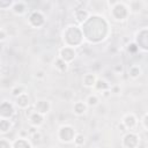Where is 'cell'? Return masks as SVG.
Returning <instances> with one entry per match:
<instances>
[{"label": "cell", "mask_w": 148, "mask_h": 148, "mask_svg": "<svg viewBox=\"0 0 148 148\" xmlns=\"http://www.w3.org/2000/svg\"><path fill=\"white\" fill-rule=\"evenodd\" d=\"M10 91H12V95H13L14 97H17V96L24 94V92H25V89H24L23 86H14V87H12Z\"/></svg>", "instance_id": "2e32d148"}, {"label": "cell", "mask_w": 148, "mask_h": 148, "mask_svg": "<svg viewBox=\"0 0 148 148\" xmlns=\"http://www.w3.org/2000/svg\"><path fill=\"white\" fill-rule=\"evenodd\" d=\"M110 87H111L110 83H108L105 80H101V79H97V81H96V83L94 86V88L97 89V90H99V91L108 90V89H110Z\"/></svg>", "instance_id": "5bb4252c"}, {"label": "cell", "mask_w": 148, "mask_h": 148, "mask_svg": "<svg viewBox=\"0 0 148 148\" xmlns=\"http://www.w3.org/2000/svg\"><path fill=\"white\" fill-rule=\"evenodd\" d=\"M147 117H148V113L146 112L145 114H143V117H142V120H141V123H142V126H143V130L145 131H147Z\"/></svg>", "instance_id": "44dd1931"}, {"label": "cell", "mask_w": 148, "mask_h": 148, "mask_svg": "<svg viewBox=\"0 0 148 148\" xmlns=\"http://www.w3.org/2000/svg\"><path fill=\"white\" fill-rule=\"evenodd\" d=\"M61 127L65 130V135L60 138V141L66 142V143H68V142H73L74 135H75V131L73 130V127L69 126V125H64V126H61Z\"/></svg>", "instance_id": "5b68a950"}, {"label": "cell", "mask_w": 148, "mask_h": 148, "mask_svg": "<svg viewBox=\"0 0 148 148\" xmlns=\"http://www.w3.org/2000/svg\"><path fill=\"white\" fill-rule=\"evenodd\" d=\"M12 121L9 120V119H0V133H2V134H6L7 132H9L10 131V128H12Z\"/></svg>", "instance_id": "7c38bea8"}, {"label": "cell", "mask_w": 148, "mask_h": 148, "mask_svg": "<svg viewBox=\"0 0 148 148\" xmlns=\"http://www.w3.org/2000/svg\"><path fill=\"white\" fill-rule=\"evenodd\" d=\"M99 94H101L102 97H105V98H108V97L111 96V91H110V89H108V90H103V91H101Z\"/></svg>", "instance_id": "d4e9b609"}, {"label": "cell", "mask_w": 148, "mask_h": 148, "mask_svg": "<svg viewBox=\"0 0 148 148\" xmlns=\"http://www.w3.org/2000/svg\"><path fill=\"white\" fill-rule=\"evenodd\" d=\"M15 104H16V106H18V109H23V110L28 109L30 106V99H29L28 94L24 92V94L17 96L15 99Z\"/></svg>", "instance_id": "277c9868"}, {"label": "cell", "mask_w": 148, "mask_h": 148, "mask_svg": "<svg viewBox=\"0 0 148 148\" xmlns=\"http://www.w3.org/2000/svg\"><path fill=\"white\" fill-rule=\"evenodd\" d=\"M28 136H29V132L28 131L22 130V131L18 132V138H21V139H28Z\"/></svg>", "instance_id": "ffe728a7"}, {"label": "cell", "mask_w": 148, "mask_h": 148, "mask_svg": "<svg viewBox=\"0 0 148 148\" xmlns=\"http://www.w3.org/2000/svg\"><path fill=\"white\" fill-rule=\"evenodd\" d=\"M89 15H90V13H89L87 9H83V8H77V9L74 12L75 20H76L79 23H83L84 21H87V20L89 18Z\"/></svg>", "instance_id": "ba28073f"}, {"label": "cell", "mask_w": 148, "mask_h": 148, "mask_svg": "<svg viewBox=\"0 0 148 148\" xmlns=\"http://www.w3.org/2000/svg\"><path fill=\"white\" fill-rule=\"evenodd\" d=\"M10 9L16 15H23V14H25V12L28 9L27 2H24V1H16V2L13 3V6H12Z\"/></svg>", "instance_id": "52a82bcc"}, {"label": "cell", "mask_w": 148, "mask_h": 148, "mask_svg": "<svg viewBox=\"0 0 148 148\" xmlns=\"http://www.w3.org/2000/svg\"><path fill=\"white\" fill-rule=\"evenodd\" d=\"M53 65H54V68L58 69V71L61 72V73H64V72H66V71L68 69V64L65 62L64 60H61L60 58L56 59L54 62H53Z\"/></svg>", "instance_id": "4fadbf2b"}, {"label": "cell", "mask_w": 148, "mask_h": 148, "mask_svg": "<svg viewBox=\"0 0 148 148\" xmlns=\"http://www.w3.org/2000/svg\"><path fill=\"white\" fill-rule=\"evenodd\" d=\"M84 103H86L87 106H91V108L98 106V105H99V97H98L96 94H90V95L87 96Z\"/></svg>", "instance_id": "30bf717a"}, {"label": "cell", "mask_w": 148, "mask_h": 148, "mask_svg": "<svg viewBox=\"0 0 148 148\" xmlns=\"http://www.w3.org/2000/svg\"><path fill=\"white\" fill-rule=\"evenodd\" d=\"M113 72L117 73V74H118V73H121V72H123V65H121V64L116 65V66L113 67Z\"/></svg>", "instance_id": "603a6c76"}, {"label": "cell", "mask_w": 148, "mask_h": 148, "mask_svg": "<svg viewBox=\"0 0 148 148\" xmlns=\"http://www.w3.org/2000/svg\"><path fill=\"white\" fill-rule=\"evenodd\" d=\"M128 51H131V52H134V51H138L139 50V46L135 44V43H132V44H130L128 45Z\"/></svg>", "instance_id": "7402d4cb"}, {"label": "cell", "mask_w": 148, "mask_h": 148, "mask_svg": "<svg viewBox=\"0 0 148 148\" xmlns=\"http://www.w3.org/2000/svg\"><path fill=\"white\" fill-rule=\"evenodd\" d=\"M121 123H123V125L125 126L126 131H127V130L132 131V130L138 125V120H136V118H135V116H134L133 113H127V114H125V116L123 117Z\"/></svg>", "instance_id": "3957f363"}, {"label": "cell", "mask_w": 148, "mask_h": 148, "mask_svg": "<svg viewBox=\"0 0 148 148\" xmlns=\"http://www.w3.org/2000/svg\"><path fill=\"white\" fill-rule=\"evenodd\" d=\"M14 1H2L0 0V9H9L12 8Z\"/></svg>", "instance_id": "e0dca14e"}, {"label": "cell", "mask_w": 148, "mask_h": 148, "mask_svg": "<svg viewBox=\"0 0 148 148\" xmlns=\"http://www.w3.org/2000/svg\"><path fill=\"white\" fill-rule=\"evenodd\" d=\"M142 71H141V67L138 66V65H132L130 68H128V76L131 79H138L140 75H141Z\"/></svg>", "instance_id": "8fae6325"}, {"label": "cell", "mask_w": 148, "mask_h": 148, "mask_svg": "<svg viewBox=\"0 0 148 148\" xmlns=\"http://www.w3.org/2000/svg\"><path fill=\"white\" fill-rule=\"evenodd\" d=\"M73 143H74L75 147H81V146H83V145H84V136H83V134L76 133V134L74 135Z\"/></svg>", "instance_id": "9a60e30c"}, {"label": "cell", "mask_w": 148, "mask_h": 148, "mask_svg": "<svg viewBox=\"0 0 148 148\" xmlns=\"http://www.w3.org/2000/svg\"><path fill=\"white\" fill-rule=\"evenodd\" d=\"M118 128H119V131H121V132H126V128H125V126L123 125V123H120V124L118 125Z\"/></svg>", "instance_id": "484cf974"}, {"label": "cell", "mask_w": 148, "mask_h": 148, "mask_svg": "<svg viewBox=\"0 0 148 148\" xmlns=\"http://www.w3.org/2000/svg\"><path fill=\"white\" fill-rule=\"evenodd\" d=\"M97 75L94 74V73H87L83 75L82 77V84L87 88H94L96 81H97Z\"/></svg>", "instance_id": "8992f818"}, {"label": "cell", "mask_w": 148, "mask_h": 148, "mask_svg": "<svg viewBox=\"0 0 148 148\" xmlns=\"http://www.w3.org/2000/svg\"><path fill=\"white\" fill-rule=\"evenodd\" d=\"M59 53H64V54L66 53V56H62V57H59V58L61 60H64L65 62H67V64H69L75 58V56H76L75 50L72 46H64V47H61L60 51H59Z\"/></svg>", "instance_id": "7a4b0ae2"}, {"label": "cell", "mask_w": 148, "mask_h": 148, "mask_svg": "<svg viewBox=\"0 0 148 148\" xmlns=\"http://www.w3.org/2000/svg\"><path fill=\"white\" fill-rule=\"evenodd\" d=\"M87 108H88V106L86 105L84 102L79 101V102H75V103H74V105H73V112H74L76 116H82V114L86 113Z\"/></svg>", "instance_id": "9c48e42d"}, {"label": "cell", "mask_w": 148, "mask_h": 148, "mask_svg": "<svg viewBox=\"0 0 148 148\" xmlns=\"http://www.w3.org/2000/svg\"><path fill=\"white\" fill-rule=\"evenodd\" d=\"M35 77H36V79H44V77H45V72H44V71H38V72H36Z\"/></svg>", "instance_id": "cb8c5ba5"}, {"label": "cell", "mask_w": 148, "mask_h": 148, "mask_svg": "<svg viewBox=\"0 0 148 148\" xmlns=\"http://www.w3.org/2000/svg\"><path fill=\"white\" fill-rule=\"evenodd\" d=\"M7 37H8V35H7L6 30H5V29H2V28H0V42H3Z\"/></svg>", "instance_id": "d6986e66"}, {"label": "cell", "mask_w": 148, "mask_h": 148, "mask_svg": "<svg viewBox=\"0 0 148 148\" xmlns=\"http://www.w3.org/2000/svg\"><path fill=\"white\" fill-rule=\"evenodd\" d=\"M32 108H34V110L36 112L45 116L51 110V103L47 99H37L35 102V104L32 105Z\"/></svg>", "instance_id": "6da1fadb"}, {"label": "cell", "mask_w": 148, "mask_h": 148, "mask_svg": "<svg viewBox=\"0 0 148 148\" xmlns=\"http://www.w3.org/2000/svg\"><path fill=\"white\" fill-rule=\"evenodd\" d=\"M30 138H31V139H32V141H34V142H36V143H39V142L42 141V134H40L38 131H37L36 133L31 134V135H30Z\"/></svg>", "instance_id": "ac0fdd59"}]
</instances>
